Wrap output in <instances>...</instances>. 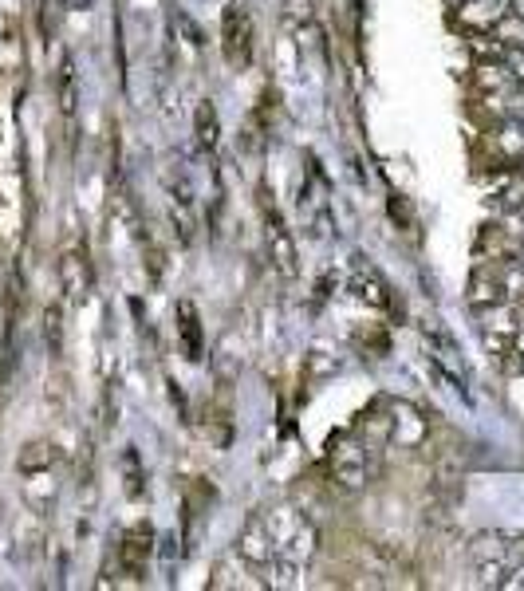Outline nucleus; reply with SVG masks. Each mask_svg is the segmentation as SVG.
<instances>
[{
    "instance_id": "1",
    "label": "nucleus",
    "mask_w": 524,
    "mask_h": 591,
    "mask_svg": "<svg viewBox=\"0 0 524 591\" xmlns=\"http://www.w3.org/2000/svg\"><path fill=\"white\" fill-rule=\"evenodd\" d=\"M150 556H154V528H150V521H134L123 532V544H119V568H123V576H131L134 584H142Z\"/></svg>"
},
{
    "instance_id": "2",
    "label": "nucleus",
    "mask_w": 524,
    "mask_h": 591,
    "mask_svg": "<svg viewBox=\"0 0 524 591\" xmlns=\"http://www.w3.org/2000/svg\"><path fill=\"white\" fill-rule=\"evenodd\" d=\"M371 477H375V469L359 454V446H351V442H339V450L331 446V481L343 493H363L371 485Z\"/></svg>"
},
{
    "instance_id": "3",
    "label": "nucleus",
    "mask_w": 524,
    "mask_h": 591,
    "mask_svg": "<svg viewBox=\"0 0 524 591\" xmlns=\"http://www.w3.org/2000/svg\"><path fill=\"white\" fill-rule=\"evenodd\" d=\"M264 217H268V253H272L276 272L288 276V280L300 276V253H296V241H292V233L284 229L276 205H264Z\"/></svg>"
},
{
    "instance_id": "4",
    "label": "nucleus",
    "mask_w": 524,
    "mask_h": 591,
    "mask_svg": "<svg viewBox=\"0 0 524 591\" xmlns=\"http://www.w3.org/2000/svg\"><path fill=\"white\" fill-rule=\"evenodd\" d=\"M221 36H225V60L229 64H249L253 28H249V16L237 4H225V12H221Z\"/></svg>"
},
{
    "instance_id": "5",
    "label": "nucleus",
    "mask_w": 524,
    "mask_h": 591,
    "mask_svg": "<svg viewBox=\"0 0 524 591\" xmlns=\"http://www.w3.org/2000/svg\"><path fill=\"white\" fill-rule=\"evenodd\" d=\"M237 556H241L245 564H253V568H268V564H272L276 544H272V536H268V528H264L261 513L249 517L245 528H241V536H237Z\"/></svg>"
},
{
    "instance_id": "6",
    "label": "nucleus",
    "mask_w": 524,
    "mask_h": 591,
    "mask_svg": "<svg viewBox=\"0 0 524 591\" xmlns=\"http://www.w3.org/2000/svg\"><path fill=\"white\" fill-rule=\"evenodd\" d=\"M505 12H509V0H461L458 4V20L469 32H493Z\"/></svg>"
},
{
    "instance_id": "7",
    "label": "nucleus",
    "mask_w": 524,
    "mask_h": 591,
    "mask_svg": "<svg viewBox=\"0 0 524 591\" xmlns=\"http://www.w3.org/2000/svg\"><path fill=\"white\" fill-rule=\"evenodd\" d=\"M316 552H320V528L312 525V521H304V525L296 528L280 548H276V556H284V560H292V564H312L316 560Z\"/></svg>"
},
{
    "instance_id": "8",
    "label": "nucleus",
    "mask_w": 524,
    "mask_h": 591,
    "mask_svg": "<svg viewBox=\"0 0 524 591\" xmlns=\"http://www.w3.org/2000/svg\"><path fill=\"white\" fill-rule=\"evenodd\" d=\"M391 430H394V438H398V446H418V442L426 438V418H422L414 406L398 402L391 410Z\"/></svg>"
},
{
    "instance_id": "9",
    "label": "nucleus",
    "mask_w": 524,
    "mask_h": 591,
    "mask_svg": "<svg viewBox=\"0 0 524 591\" xmlns=\"http://www.w3.org/2000/svg\"><path fill=\"white\" fill-rule=\"evenodd\" d=\"M351 296L355 300H363V304H371V308H391V296H387V284L367 268L363 272V264L355 268V276H351Z\"/></svg>"
},
{
    "instance_id": "10",
    "label": "nucleus",
    "mask_w": 524,
    "mask_h": 591,
    "mask_svg": "<svg viewBox=\"0 0 524 591\" xmlns=\"http://www.w3.org/2000/svg\"><path fill=\"white\" fill-rule=\"evenodd\" d=\"M469 308H477V312H485V308H493V304H501L505 300V288H501V280L497 276H489V272H473V280H469Z\"/></svg>"
},
{
    "instance_id": "11",
    "label": "nucleus",
    "mask_w": 524,
    "mask_h": 591,
    "mask_svg": "<svg viewBox=\"0 0 524 591\" xmlns=\"http://www.w3.org/2000/svg\"><path fill=\"white\" fill-rule=\"evenodd\" d=\"M477 87H481L485 95H505V91H513V87H521V83L513 79V71H509L505 60H501V64L481 60V64H477Z\"/></svg>"
},
{
    "instance_id": "12",
    "label": "nucleus",
    "mask_w": 524,
    "mask_h": 591,
    "mask_svg": "<svg viewBox=\"0 0 524 591\" xmlns=\"http://www.w3.org/2000/svg\"><path fill=\"white\" fill-rule=\"evenodd\" d=\"M60 284H64V292L71 296V300H83V296H87V288H91V272H87L83 257L67 253L64 261H60Z\"/></svg>"
},
{
    "instance_id": "13",
    "label": "nucleus",
    "mask_w": 524,
    "mask_h": 591,
    "mask_svg": "<svg viewBox=\"0 0 524 591\" xmlns=\"http://www.w3.org/2000/svg\"><path fill=\"white\" fill-rule=\"evenodd\" d=\"M264 528H268V536H272V544L280 548L296 528L304 525V517L296 513V509H288V505H276V509H268V513H261Z\"/></svg>"
},
{
    "instance_id": "14",
    "label": "nucleus",
    "mask_w": 524,
    "mask_h": 591,
    "mask_svg": "<svg viewBox=\"0 0 524 591\" xmlns=\"http://www.w3.org/2000/svg\"><path fill=\"white\" fill-rule=\"evenodd\" d=\"M24 497H28V505H36V509H48V505L56 501V477H52V469H28Z\"/></svg>"
},
{
    "instance_id": "15",
    "label": "nucleus",
    "mask_w": 524,
    "mask_h": 591,
    "mask_svg": "<svg viewBox=\"0 0 524 591\" xmlns=\"http://www.w3.org/2000/svg\"><path fill=\"white\" fill-rule=\"evenodd\" d=\"M194 127H197V142L201 146H217L221 142V119H217V107L209 103V99H201L197 103V111H194Z\"/></svg>"
},
{
    "instance_id": "16",
    "label": "nucleus",
    "mask_w": 524,
    "mask_h": 591,
    "mask_svg": "<svg viewBox=\"0 0 524 591\" xmlns=\"http://www.w3.org/2000/svg\"><path fill=\"white\" fill-rule=\"evenodd\" d=\"M178 328H182V339H186V355L190 359H201V320H197V308L190 300L178 304Z\"/></svg>"
},
{
    "instance_id": "17",
    "label": "nucleus",
    "mask_w": 524,
    "mask_h": 591,
    "mask_svg": "<svg viewBox=\"0 0 524 591\" xmlns=\"http://www.w3.org/2000/svg\"><path fill=\"white\" fill-rule=\"evenodd\" d=\"M339 355H331L328 347H312L308 351V359H304V375L308 379H331V375H339Z\"/></svg>"
},
{
    "instance_id": "18",
    "label": "nucleus",
    "mask_w": 524,
    "mask_h": 591,
    "mask_svg": "<svg viewBox=\"0 0 524 591\" xmlns=\"http://www.w3.org/2000/svg\"><path fill=\"white\" fill-rule=\"evenodd\" d=\"M497 209H521L524 205V178H517V174H501L497 178Z\"/></svg>"
},
{
    "instance_id": "19",
    "label": "nucleus",
    "mask_w": 524,
    "mask_h": 591,
    "mask_svg": "<svg viewBox=\"0 0 524 591\" xmlns=\"http://www.w3.org/2000/svg\"><path fill=\"white\" fill-rule=\"evenodd\" d=\"M304 572H308L304 564H292V560H284V556H272V580H268V584H272V588H300V584H304V580H300Z\"/></svg>"
},
{
    "instance_id": "20",
    "label": "nucleus",
    "mask_w": 524,
    "mask_h": 591,
    "mask_svg": "<svg viewBox=\"0 0 524 591\" xmlns=\"http://www.w3.org/2000/svg\"><path fill=\"white\" fill-rule=\"evenodd\" d=\"M497 146L513 158H524V119H509L501 131H497Z\"/></svg>"
},
{
    "instance_id": "21",
    "label": "nucleus",
    "mask_w": 524,
    "mask_h": 591,
    "mask_svg": "<svg viewBox=\"0 0 524 591\" xmlns=\"http://www.w3.org/2000/svg\"><path fill=\"white\" fill-rule=\"evenodd\" d=\"M123 473H127V497H131V501H142V497H146V485H142L146 473H142V465H138V454H134V450L123 454Z\"/></svg>"
},
{
    "instance_id": "22",
    "label": "nucleus",
    "mask_w": 524,
    "mask_h": 591,
    "mask_svg": "<svg viewBox=\"0 0 524 591\" xmlns=\"http://www.w3.org/2000/svg\"><path fill=\"white\" fill-rule=\"evenodd\" d=\"M52 461H56V450H52V446L32 442V446H28V454L20 458V469H24V473H28V469H52Z\"/></svg>"
},
{
    "instance_id": "23",
    "label": "nucleus",
    "mask_w": 524,
    "mask_h": 591,
    "mask_svg": "<svg viewBox=\"0 0 524 591\" xmlns=\"http://www.w3.org/2000/svg\"><path fill=\"white\" fill-rule=\"evenodd\" d=\"M60 107H64V115H75V107H79V87H75L71 64H64V75H60Z\"/></svg>"
},
{
    "instance_id": "24",
    "label": "nucleus",
    "mask_w": 524,
    "mask_h": 591,
    "mask_svg": "<svg viewBox=\"0 0 524 591\" xmlns=\"http://www.w3.org/2000/svg\"><path fill=\"white\" fill-rule=\"evenodd\" d=\"M280 8H284V20L292 28H300V24L312 20V0H280Z\"/></svg>"
},
{
    "instance_id": "25",
    "label": "nucleus",
    "mask_w": 524,
    "mask_h": 591,
    "mask_svg": "<svg viewBox=\"0 0 524 591\" xmlns=\"http://www.w3.org/2000/svg\"><path fill=\"white\" fill-rule=\"evenodd\" d=\"M477 576H481V588H501L505 564H501V560H481V564H477Z\"/></svg>"
},
{
    "instance_id": "26",
    "label": "nucleus",
    "mask_w": 524,
    "mask_h": 591,
    "mask_svg": "<svg viewBox=\"0 0 524 591\" xmlns=\"http://www.w3.org/2000/svg\"><path fill=\"white\" fill-rule=\"evenodd\" d=\"M48 339H52V351L64 347V316H60V308H48Z\"/></svg>"
},
{
    "instance_id": "27",
    "label": "nucleus",
    "mask_w": 524,
    "mask_h": 591,
    "mask_svg": "<svg viewBox=\"0 0 524 591\" xmlns=\"http://www.w3.org/2000/svg\"><path fill=\"white\" fill-rule=\"evenodd\" d=\"M485 347H489V355H509L513 347H509V335H497V331H485Z\"/></svg>"
},
{
    "instance_id": "28",
    "label": "nucleus",
    "mask_w": 524,
    "mask_h": 591,
    "mask_svg": "<svg viewBox=\"0 0 524 591\" xmlns=\"http://www.w3.org/2000/svg\"><path fill=\"white\" fill-rule=\"evenodd\" d=\"M501 588H509V591H524V564H517L513 572H505V580H501Z\"/></svg>"
},
{
    "instance_id": "29",
    "label": "nucleus",
    "mask_w": 524,
    "mask_h": 591,
    "mask_svg": "<svg viewBox=\"0 0 524 591\" xmlns=\"http://www.w3.org/2000/svg\"><path fill=\"white\" fill-rule=\"evenodd\" d=\"M178 24L186 28V36H190V44H194V48H201V44H205V36L197 32V24H194V20H190V16H178Z\"/></svg>"
},
{
    "instance_id": "30",
    "label": "nucleus",
    "mask_w": 524,
    "mask_h": 591,
    "mask_svg": "<svg viewBox=\"0 0 524 591\" xmlns=\"http://www.w3.org/2000/svg\"><path fill=\"white\" fill-rule=\"evenodd\" d=\"M505 64H509V71H513V79L524 83V56L521 52H509V56H505Z\"/></svg>"
},
{
    "instance_id": "31",
    "label": "nucleus",
    "mask_w": 524,
    "mask_h": 591,
    "mask_svg": "<svg viewBox=\"0 0 524 591\" xmlns=\"http://www.w3.org/2000/svg\"><path fill=\"white\" fill-rule=\"evenodd\" d=\"M67 12H83V8H91V0H60Z\"/></svg>"
},
{
    "instance_id": "32",
    "label": "nucleus",
    "mask_w": 524,
    "mask_h": 591,
    "mask_svg": "<svg viewBox=\"0 0 524 591\" xmlns=\"http://www.w3.org/2000/svg\"><path fill=\"white\" fill-rule=\"evenodd\" d=\"M509 12H517V16H524V0H509Z\"/></svg>"
},
{
    "instance_id": "33",
    "label": "nucleus",
    "mask_w": 524,
    "mask_h": 591,
    "mask_svg": "<svg viewBox=\"0 0 524 591\" xmlns=\"http://www.w3.org/2000/svg\"><path fill=\"white\" fill-rule=\"evenodd\" d=\"M517 213H521V217H517V225H521V229H513V233H517V237H524V205L517 209Z\"/></svg>"
},
{
    "instance_id": "34",
    "label": "nucleus",
    "mask_w": 524,
    "mask_h": 591,
    "mask_svg": "<svg viewBox=\"0 0 524 591\" xmlns=\"http://www.w3.org/2000/svg\"><path fill=\"white\" fill-rule=\"evenodd\" d=\"M446 4H450V8H458V4H461V0H446Z\"/></svg>"
}]
</instances>
